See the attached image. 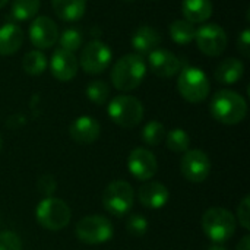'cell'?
I'll return each instance as SVG.
<instances>
[{
  "mask_svg": "<svg viewBox=\"0 0 250 250\" xmlns=\"http://www.w3.org/2000/svg\"><path fill=\"white\" fill-rule=\"evenodd\" d=\"M76 237L86 245H101L113 237L111 221L104 215H88L78 221L75 227Z\"/></svg>",
  "mask_w": 250,
  "mask_h": 250,
  "instance_id": "7",
  "label": "cell"
},
{
  "mask_svg": "<svg viewBox=\"0 0 250 250\" xmlns=\"http://www.w3.org/2000/svg\"><path fill=\"white\" fill-rule=\"evenodd\" d=\"M47 64H48L47 63V57L40 50L29 51L22 59V67H23V70L28 75H32V76L41 75L47 69Z\"/></svg>",
  "mask_w": 250,
  "mask_h": 250,
  "instance_id": "24",
  "label": "cell"
},
{
  "mask_svg": "<svg viewBox=\"0 0 250 250\" xmlns=\"http://www.w3.org/2000/svg\"><path fill=\"white\" fill-rule=\"evenodd\" d=\"M208 250H227L223 245H217V243H214L212 246H209L208 248Z\"/></svg>",
  "mask_w": 250,
  "mask_h": 250,
  "instance_id": "36",
  "label": "cell"
},
{
  "mask_svg": "<svg viewBox=\"0 0 250 250\" xmlns=\"http://www.w3.org/2000/svg\"><path fill=\"white\" fill-rule=\"evenodd\" d=\"M135 201L133 188L125 180L111 182L103 192V205L107 212L114 217L126 215Z\"/></svg>",
  "mask_w": 250,
  "mask_h": 250,
  "instance_id": "8",
  "label": "cell"
},
{
  "mask_svg": "<svg viewBox=\"0 0 250 250\" xmlns=\"http://www.w3.org/2000/svg\"><path fill=\"white\" fill-rule=\"evenodd\" d=\"M7 1H9V0H0V9H1V7H4V4H6Z\"/></svg>",
  "mask_w": 250,
  "mask_h": 250,
  "instance_id": "37",
  "label": "cell"
},
{
  "mask_svg": "<svg viewBox=\"0 0 250 250\" xmlns=\"http://www.w3.org/2000/svg\"><path fill=\"white\" fill-rule=\"evenodd\" d=\"M129 173L138 180H151L158 171V161L155 155L146 148H136L130 152L127 160Z\"/></svg>",
  "mask_w": 250,
  "mask_h": 250,
  "instance_id": "12",
  "label": "cell"
},
{
  "mask_svg": "<svg viewBox=\"0 0 250 250\" xmlns=\"http://www.w3.org/2000/svg\"><path fill=\"white\" fill-rule=\"evenodd\" d=\"M237 48L243 54V57L250 56V29L248 28L240 34V37L237 40Z\"/></svg>",
  "mask_w": 250,
  "mask_h": 250,
  "instance_id": "34",
  "label": "cell"
},
{
  "mask_svg": "<svg viewBox=\"0 0 250 250\" xmlns=\"http://www.w3.org/2000/svg\"><path fill=\"white\" fill-rule=\"evenodd\" d=\"M211 114L215 120L223 125H239L245 120L248 114V103L246 100L230 89L218 91L211 100Z\"/></svg>",
  "mask_w": 250,
  "mask_h": 250,
  "instance_id": "2",
  "label": "cell"
},
{
  "mask_svg": "<svg viewBox=\"0 0 250 250\" xmlns=\"http://www.w3.org/2000/svg\"><path fill=\"white\" fill-rule=\"evenodd\" d=\"M50 70L57 81L69 82L78 73V60L73 53L66 51L63 48H57L51 56Z\"/></svg>",
  "mask_w": 250,
  "mask_h": 250,
  "instance_id": "14",
  "label": "cell"
},
{
  "mask_svg": "<svg viewBox=\"0 0 250 250\" xmlns=\"http://www.w3.org/2000/svg\"><path fill=\"white\" fill-rule=\"evenodd\" d=\"M37 221L41 227L50 231H59L69 226L72 211L69 205L59 198H44L35 211Z\"/></svg>",
  "mask_w": 250,
  "mask_h": 250,
  "instance_id": "5",
  "label": "cell"
},
{
  "mask_svg": "<svg viewBox=\"0 0 250 250\" xmlns=\"http://www.w3.org/2000/svg\"><path fill=\"white\" fill-rule=\"evenodd\" d=\"M146 75V63L138 53L120 57L111 69V82L116 89L129 92L138 88Z\"/></svg>",
  "mask_w": 250,
  "mask_h": 250,
  "instance_id": "1",
  "label": "cell"
},
{
  "mask_svg": "<svg viewBox=\"0 0 250 250\" xmlns=\"http://www.w3.org/2000/svg\"><path fill=\"white\" fill-rule=\"evenodd\" d=\"M180 171L186 180L201 183L207 180L211 173V161L201 149L186 151L180 161Z\"/></svg>",
  "mask_w": 250,
  "mask_h": 250,
  "instance_id": "11",
  "label": "cell"
},
{
  "mask_svg": "<svg viewBox=\"0 0 250 250\" xmlns=\"http://www.w3.org/2000/svg\"><path fill=\"white\" fill-rule=\"evenodd\" d=\"M126 229L132 236L141 237L148 231V220L142 217L141 214H133L127 218Z\"/></svg>",
  "mask_w": 250,
  "mask_h": 250,
  "instance_id": "30",
  "label": "cell"
},
{
  "mask_svg": "<svg viewBox=\"0 0 250 250\" xmlns=\"http://www.w3.org/2000/svg\"><path fill=\"white\" fill-rule=\"evenodd\" d=\"M37 189H38V192L42 196L50 198V196H53V193L57 189V182H56V179L51 174H44V176L38 177V180H37Z\"/></svg>",
  "mask_w": 250,
  "mask_h": 250,
  "instance_id": "31",
  "label": "cell"
},
{
  "mask_svg": "<svg viewBox=\"0 0 250 250\" xmlns=\"http://www.w3.org/2000/svg\"><path fill=\"white\" fill-rule=\"evenodd\" d=\"M195 40L198 48L209 57L221 56L229 44L226 31L217 23H204L199 29H196Z\"/></svg>",
  "mask_w": 250,
  "mask_h": 250,
  "instance_id": "10",
  "label": "cell"
},
{
  "mask_svg": "<svg viewBox=\"0 0 250 250\" xmlns=\"http://www.w3.org/2000/svg\"><path fill=\"white\" fill-rule=\"evenodd\" d=\"M107 113L117 126L130 129L142 122L144 105L132 95H117L110 101Z\"/></svg>",
  "mask_w": 250,
  "mask_h": 250,
  "instance_id": "6",
  "label": "cell"
},
{
  "mask_svg": "<svg viewBox=\"0 0 250 250\" xmlns=\"http://www.w3.org/2000/svg\"><path fill=\"white\" fill-rule=\"evenodd\" d=\"M177 89L186 101L198 104L209 95L211 83L205 72H202L199 67L188 66L179 73Z\"/></svg>",
  "mask_w": 250,
  "mask_h": 250,
  "instance_id": "4",
  "label": "cell"
},
{
  "mask_svg": "<svg viewBox=\"0 0 250 250\" xmlns=\"http://www.w3.org/2000/svg\"><path fill=\"white\" fill-rule=\"evenodd\" d=\"M245 73V64L236 57L224 59L215 69V79L224 85H233L242 79Z\"/></svg>",
  "mask_w": 250,
  "mask_h": 250,
  "instance_id": "20",
  "label": "cell"
},
{
  "mask_svg": "<svg viewBox=\"0 0 250 250\" xmlns=\"http://www.w3.org/2000/svg\"><path fill=\"white\" fill-rule=\"evenodd\" d=\"M163 38L161 34L152 28V26H139L133 35H132V47L138 51V54H145V53H152L154 50H157L161 44Z\"/></svg>",
  "mask_w": 250,
  "mask_h": 250,
  "instance_id": "18",
  "label": "cell"
},
{
  "mask_svg": "<svg viewBox=\"0 0 250 250\" xmlns=\"http://www.w3.org/2000/svg\"><path fill=\"white\" fill-rule=\"evenodd\" d=\"M101 126L100 123L89 116H81L76 120L72 122L69 127V135L70 138L82 145H89L95 142L100 138Z\"/></svg>",
  "mask_w": 250,
  "mask_h": 250,
  "instance_id": "16",
  "label": "cell"
},
{
  "mask_svg": "<svg viewBox=\"0 0 250 250\" xmlns=\"http://www.w3.org/2000/svg\"><path fill=\"white\" fill-rule=\"evenodd\" d=\"M23 44V31L15 23L0 26V56L15 54Z\"/></svg>",
  "mask_w": 250,
  "mask_h": 250,
  "instance_id": "19",
  "label": "cell"
},
{
  "mask_svg": "<svg viewBox=\"0 0 250 250\" xmlns=\"http://www.w3.org/2000/svg\"><path fill=\"white\" fill-rule=\"evenodd\" d=\"M57 41L60 44V48L73 53V51H76V50L81 48V45L83 42V38H82V34H81L79 29H76V28H67V29H64L59 35Z\"/></svg>",
  "mask_w": 250,
  "mask_h": 250,
  "instance_id": "29",
  "label": "cell"
},
{
  "mask_svg": "<svg viewBox=\"0 0 250 250\" xmlns=\"http://www.w3.org/2000/svg\"><path fill=\"white\" fill-rule=\"evenodd\" d=\"M40 0H13L12 1V16L16 21H29L40 10Z\"/></svg>",
  "mask_w": 250,
  "mask_h": 250,
  "instance_id": "25",
  "label": "cell"
},
{
  "mask_svg": "<svg viewBox=\"0 0 250 250\" xmlns=\"http://www.w3.org/2000/svg\"><path fill=\"white\" fill-rule=\"evenodd\" d=\"M149 67L154 75L160 78H171L180 72V60L179 57L164 48H157L149 53Z\"/></svg>",
  "mask_w": 250,
  "mask_h": 250,
  "instance_id": "15",
  "label": "cell"
},
{
  "mask_svg": "<svg viewBox=\"0 0 250 250\" xmlns=\"http://www.w3.org/2000/svg\"><path fill=\"white\" fill-rule=\"evenodd\" d=\"M196 29L193 23L188 22L186 19H176L170 25V37L176 44L186 45L195 40Z\"/></svg>",
  "mask_w": 250,
  "mask_h": 250,
  "instance_id": "23",
  "label": "cell"
},
{
  "mask_svg": "<svg viewBox=\"0 0 250 250\" xmlns=\"http://www.w3.org/2000/svg\"><path fill=\"white\" fill-rule=\"evenodd\" d=\"M86 97L97 105H103L107 103L110 95V88L104 81H91L85 89Z\"/></svg>",
  "mask_w": 250,
  "mask_h": 250,
  "instance_id": "28",
  "label": "cell"
},
{
  "mask_svg": "<svg viewBox=\"0 0 250 250\" xmlns=\"http://www.w3.org/2000/svg\"><path fill=\"white\" fill-rule=\"evenodd\" d=\"M1 145H3V138H1V135H0V149H1Z\"/></svg>",
  "mask_w": 250,
  "mask_h": 250,
  "instance_id": "38",
  "label": "cell"
},
{
  "mask_svg": "<svg viewBox=\"0 0 250 250\" xmlns=\"http://www.w3.org/2000/svg\"><path fill=\"white\" fill-rule=\"evenodd\" d=\"M164 138H166V127L163 126V123L157 120L146 123L145 127L142 129V141L149 146L160 145L164 141Z\"/></svg>",
  "mask_w": 250,
  "mask_h": 250,
  "instance_id": "27",
  "label": "cell"
},
{
  "mask_svg": "<svg viewBox=\"0 0 250 250\" xmlns=\"http://www.w3.org/2000/svg\"><path fill=\"white\" fill-rule=\"evenodd\" d=\"M126 1H135V0H126Z\"/></svg>",
  "mask_w": 250,
  "mask_h": 250,
  "instance_id": "39",
  "label": "cell"
},
{
  "mask_svg": "<svg viewBox=\"0 0 250 250\" xmlns=\"http://www.w3.org/2000/svg\"><path fill=\"white\" fill-rule=\"evenodd\" d=\"M182 12L188 22L204 23L212 15V1L211 0H183Z\"/></svg>",
  "mask_w": 250,
  "mask_h": 250,
  "instance_id": "21",
  "label": "cell"
},
{
  "mask_svg": "<svg viewBox=\"0 0 250 250\" xmlns=\"http://www.w3.org/2000/svg\"><path fill=\"white\" fill-rule=\"evenodd\" d=\"M51 6L59 19L64 22H75L83 16L86 0H51Z\"/></svg>",
  "mask_w": 250,
  "mask_h": 250,
  "instance_id": "22",
  "label": "cell"
},
{
  "mask_svg": "<svg viewBox=\"0 0 250 250\" xmlns=\"http://www.w3.org/2000/svg\"><path fill=\"white\" fill-rule=\"evenodd\" d=\"M111 59L113 53L110 47L100 40H92L82 48L79 64L83 69V72L89 75H98L103 73L110 66Z\"/></svg>",
  "mask_w": 250,
  "mask_h": 250,
  "instance_id": "9",
  "label": "cell"
},
{
  "mask_svg": "<svg viewBox=\"0 0 250 250\" xmlns=\"http://www.w3.org/2000/svg\"><path fill=\"white\" fill-rule=\"evenodd\" d=\"M237 220L239 224L245 229L249 230L250 229V198L245 196L242 199V202L237 207Z\"/></svg>",
  "mask_w": 250,
  "mask_h": 250,
  "instance_id": "33",
  "label": "cell"
},
{
  "mask_svg": "<svg viewBox=\"0 0 250 250\" xmlns=\"http://www.w3.org/2000/svg\"><path fill=\"white\" fill-rule=\"evenodd\" d=\"M0 250H22V242L13 231L0 233Z\"/></svg>",
  "mask_w": 250,
  "mask_h": 250,
  "instance_id": "32",
  "label": "cell"
},
{
  "mask_svg": "<svg viewBox=\"0 0 250 250\" xmlns=\"http://www.w3.org/2000/svg\"><path fill=\"white\" fill-rule=\"evenodd\" d=\"M237 250H250V236H243L237 245Z\"/></svg>",
  "mask_w": 250,
  "mask_h": 250,
  "instance_id": "35",
  "label": "cell"
},
{
  "mask_svg": "<svg viewBox=\"0 0 250 250\" xmlns=\"http://www.w3.org/2000/svg\"><path fill=\"white\" fill-rule=\"evenodd\" d=\"M237 227L236 217L226 208H209L202 215V230L209 240L223 245L230 240Z\"/></svg>",
  "mask_w": 250,
  "mask_h": 250,
  "instance_id": "3",
  "label": "cell"
},
{
  "mask_svg": "<svg viewBox=\"0 0 250 250\" xmlns=\"http://www.w3.org/2000/svg\"><path fill=\"white\" fill-rule=\"evenodd\" d=\"M138 198L145 208L160 209L167 204L170 193L168 189L160 182H145L138 192Z\"/></svg>",
  "mask_w": 250,
  "mask_h": 250,
  "instance_id": "17",
  "label": "cell"
},
{
  "mask_svg": "<svg viewBox=\"0 0 250 250\" xmlns=\"http://www.w3.org/2000/svg\"><path fill=\"white\" fill-rule=\"evenodd\" d=\"M166 145L170 151L173 152H186L189 151V145H190V136L188 135L186 130L183 129H173L168 133H166Z\"/></svg>",
  "mask_w": 250,
  "mask_h": 250,
  "instance_id": "26",
  "label": "cell"
},
{
  "mask_svg": "<svg viewBox=\"0 0 250 250\" xmlns=\"http://www.w3.org/2000/svg\"><path fill=\"white\" fill-rule=\"evenodd\" d=\"M59 38L57 25L48 16H38L31 22L29 26V40L32 45L40 50L50 48L56 44Z\"/></svg>",
  "mask_w": 250,
  "mask_h": 250,
  "instance_id": "13",
  "label": "cell"
}]
</instances>
